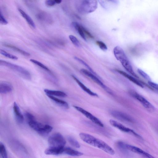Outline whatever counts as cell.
Segmentation results:
<instances>
[{
    "label": "cell",
    "instance_id": "6da1fadb",
    "mask_svg": "<svg viewBox=\"0 0 158 158\" xmlns=\"http://www.w3.org/2000/svg\"><path fill=\"white\" fill-rule=\"evenodd\" d=\"M79 136L83 141L89 145L101 149L111 155L115 154L114 150L110 146L103 141L93 135L86 133H81Z\"/></svg>",
    "mask_w": 158,
    "mask_h": 158
},
{
    "label": "cell",
    "instance_id": "7a4b0ae2",
    "mask_svg": "<svg viewBox=\"0 0 158 158\" xmlns=\"http://www.w3.org/2000/svg\"><path fill=\"white\" fill-rule=\"evenodd\" d=\"M78 11L81 14H86L94 12L98 7V2L96 0L78 1L76 4Z\"/></svg>",
    "mask_w": 158,
    "mask_h": 158
},
{
    "label": "cell",
    "instance_id": "3957f363",
    "mask_svg": "<svg viewBox=\"0 0 158 158\" xmlns=\"http://www.w3.org/2000/svg\"><path fill=\"white\" fill-rule=\"evenodd\" d=\"M115 56L128 72L134 77H138L124 51H118L115 53Z\"/></svg>",
    "mask_w": 158,
    "mask_h": 158
},
{
    "label": "cell",
    "instance_id": "277c9868",
    "mask_svg": "<svg viewBox=\"0 0 158 158\" xmlns=\"http://www.w3.org/2000/svg\"><path fill=\"white\" fill-rule=\"evenodd\" d=\"M0 65L8 67L18 73L27 79L30 80L31 79L30 73L27 69L21 66L1 60H0Z\"/></svg>",
    "mask_w": 158,
    "mask_h": 158
},
{
    "label": "cell",
    "instance_id": "5b68a950",
    "mask_svg": "<svg viewBox=\"0 0 158 158\" xmlns=\"http://www.w3.org/2000/svg\"><path fill=\"white\" fill-rule=\"evenodd\" d=\"M49 147L63 148L66 144V140L63 136L59 133L54 134L49 137L48 140Z\"/></svg>",
    "mask_w": 158,
    "mask_h": 158
},
{
    "label": "cell",
    "instance_id": "8992f818",
    "mask_svg": "<svg viewBox=\"0 0 158 158\" xmlns=\"http://www.w3.org/2000/svg\"><path fill=\"white\" fill-rule=\"evenodd\" d=\"M29 126L41 134H47L51 132L52 129V127L48 124L44 125L35 120L28 122Z\"/></svg>",
    "mask_w": 158,
    "mask_h": 158
},
{
    "label": "cell",
    "instance_id": "52a82bcc",
    "mask_svg": "<svg viewBox=\"0 0 158 158\" xmlns=\"http://www.w3.org/2000/svg\"><path fill=\"white\" fill-rule=\"evenodd\" d=\"M118 144L120 148L136 153L141 155L144 158H155L151 155L136 147L129 145L122 142H118Z\"/></svg>",
    "mask_w": 158,
    "mask_h": 158
},
{
    "label": "cell",
    "instance_id": "ba28073f",
    "mask_svg": "<svg viewBox=\"0 0 158 158\" xmlns=\"http://www.w3.org/2000/svg\"><path fill=\"white\" fill-rule=\"evenodd\" d=\"M129 93L133 98L139 101L147 110L151 111L155 110V107L153 105L139 93L133 90L130 91Z\"/></svg>",
    "mask_w": 158,
    "mask_h": 158
},
{
    "label": "cell",
    "instance_id": "9c48e42d",
    "mask_svg": "<svg viewBox=\"0 0 158 158\" xmlns=\"http://www.w3.org/2000/svg\"><path fill=\"white\" fill-rule=\"evenodd\" d=\"M80 72L82 74L89 78L94 82L98 85L104 89L108 93L111 94L112 92L110 89L105 85L100 80L98 77L91 72L89 70L84 69L80 70Z\"/></svg>",
    "mask_w": 158,
    "mask_h": 158
},
{
    "label": "cell",
    "instance_id": "30bf717a",
    "mask_svg": "<svg viewBox=\"0 0 158 158\" xmlns=\"http://www.w3.org/2000/svg\"><path fill=\"white\" fill-rule=\"evenodd\" d=\"M73 107L77 110L83 114L85 116L96 125L102 127H104L103 124L100 120L96 117L94 116L90 112L80 107L75 106H73Z\"/></svg>",
    "mask_w": 158,
    "mask_h": 158
},
{
    "label": "cell",
    "instance_id": "8fae6325",
    "mask_svg": "<svg viewBox=\"0 0 158 158\" xmlns=\"http://www.w3.org/2000/svg\"><path fill=\"white\" fill-rule=\"evenodd\" d=\"M109 122L112 126L118 128L120 131L124 132L131 133L139 139H142V137L135 132L134 131L126 127L121 123L112 119L110 120Z\"/></svg>",
    "mask_w": 158,
    "mask_h": 158
},
{
    "label": "cell",
    "instance_id": "7c38bea8",
    "mask_svg": "<svg viewBox=\"0 0 158 158\" xmlns=\"http://www.w3.org/2000/svg\"><path fill=\"white\" fill-rule=\"evenodd\" d=\"M36 18L40 21L45 23L51 24L53 22V19L51 15L48 13L40 11L36 15Z\"/></svg>",
    "mask_w": 158,
    "mask_h": 158
},
{
    "label": "cell",
    "instance_id": "4fadbf2b",
    "mask_svg": "<svg viewBox=\"0 0 158 158\" xmlns=\"http://www.w3.org/2000/svg\"><path fill=\"white\" fill-rule=\"evenodd\" d=\"M112 116L119 120L126 122H131V119L127 114L118 110H112L110 112Z\"/></svg>",
    "mask_w": 158,
    "mask_h": 158
},
{
    "label": "cell",
    "instance_id": "5bb4252c",
    "mask_svg": "<svg viewBox=\"0 0 158 158\" xmlns=\"http://www.w3.org/2000/svg\"><path fill=\"white\" fill-rule=\"evenodd\" d=\"M116 71L137 85L142 88L144 87L143 85L140 81L131 75L121 70L116 69Z\"/></svg>",
    "mask_w": 158,
    "mask_h": 158
},
{
    "label": "cell",
    "instance_id": "9a60e30c",
    "mask_svg": "<svg viewBox=\"0 0 158 158\" xmlns=\"http://www.w3.org/2000/svg\"><path fill=\"white\" fill-rule=\"evenodd\" d=\"M13 110L16 121L19 123H23L24 117L16 103L15 102L13 104Z\"/></svg>",
    "mask_w": 158,
    "mask_h": 158
},
{
    "label": "cell",
    "instance_id": "2e32d148",
    "mask_svg": "<svg viewBox=\"0 0 158 158\" xmlns=\"http://www.w3.org/2000/svg\"><path fill=\"white\" fill-rule=\"evenodd\" d=\"M72 77L78 85L84 91L86 92L89 95L94 97H98V95L96 93L92 92L90 89L86 87L83 83H82L77 77L75 76L72 75Z\"/></svg>",
    "mask_w": 158,
    "mask_h": 158
},
{
    "label": "cell",
    "instance_id": "e0dca14e",
    "mask_svg": "<svg viewBox=\"0 0 158 158\" xmlns=\"http://www.w3.org/2000/svg\"><path fill=\"white\" fill-rule=\"evenodd\" d=\"M12 90L11 85L6 82H2L0 84V93L2 94H6L10 93Z\"/></svg>",
    "mask_w": 158,
    "mask_h": 158
},
{
    "label": "cell",
    "instance_id": "ac0fdd59",
    "mask_svg": "<svg viewBox=\"0 0 158 158\" xmlns=\"http://www.w3.org/2000/svg\"><path fill=\"white\" fill-rule=\"evenodd\" d=\"M49 147L45 151V153L47 155H58L63 154V148Z\"/></svg>",
    "mask_w": 158,
    "mask_h": 158
},
{
    "label": "cell",
    "instance_id": "d6986e66",
    "mask_svg": "<svg viewBox=\"0 0 158 158\" xmlns=\"http://www.w3.org/2000/svg\"><path fill=\"white\" fill-rule=\"evenodd\" d=\"M18 10L22 16L25 19L28 24L33 28H35V25L31 18L25 12L21 9L19 8Z\"/></svg>",
    "mask_w": 158,
    "mask_h": 158
},
{
    "label": "cell",
    "instance_id": "ffe728a7",
    "mask_svg": "<svg viewBox=\"0 0 158 158\" xmlns=\"http://www.w3.org/2000/svg\"><path fill=\"white\" fill-rule=\"evenodd\" d=\"M72 156H80L83 155V153L75 150L72 148L68 147H64V148L63 154Z\"/></svg>",
    "mask_w": 158,
    "mask_h": 158
},
{
    "label": "cell",
    "instance_id": "44dd1931",
    "mask_svg": "<svg viewBox=\"0 0 158 158\" xmlns=\"http://www.w3.org/2000/svg\"><path fill=\"white\" fill-rule=\"evenodd\" d=\"M3 45L4 46L11 48L24 56H27L30 55V54L29 53L15 46L6 43H4Z\"/></svg>",
    "mask_w": 158,
    "mask_h": 158
},
{
    "label": "cell",
    "instance_id": "7402d4cb",
    "mask_svg": "<svg viewBox=\"0 0 158 158\" xmlns=\"http://www.w3.org/2000/svg\"><path fill=\"white\" fill-rule=\"evenodd\" d=\"M44 92L47 95L55 96L61 97H65L67 96V94L64 92L60 91L51 90L45 89Z\"/></svg>",
    "mask_w": 158,
    "mask_h": 158
},
{
    "label": "cell",
    "instance_id": "603a6c76",
    "mask_svg": "<svg viewBox=\"0 0 158 158\" xmlns=\"http://www.w3.org/2000/svg\"><path fill=\"white\" fill-rule=\"evenodd\" d=\"M72 26L78 32V33L81 37L85 41H86L85 34L84 32L82 27L78 23L76 22H73L72 23Z\"/></svg>",
    "mask_w": 158,
    "mask_h": 158
},
{
    "label": "cell",
    "instance_id": "cb8c5ba5",
    "mask_svg": "<svg viewBox=\"0 0 158 158\" xmlns=\"http://www.w3.org/2000/svg\"><path fill=\"white\" fill-rule=\"evenodd\" d=\"M47 95L50 99L52 100L59 106L66 109H68L69 108L68 104L65 101L58 98L52 96Z\"/></svg>",
    "mask_w": 158,
    "mask_h": 158
},
{
    "label": "cell",
    "instance_id": "d4e9b609",
    "mask_svg": "<svg viewBox=\"0 0 158 158\" xmlns=\"http://www.w3.org/2000/svg\"><path fill=\"white\" fill-rule=\"evenodd\" d=\"M30 61L47 71L50 73L51 72L50 70L47 66L38 60L33 59H31Z\"/></svg>",
    "mask_w": 158,
    "mask_h": 158
},
{
    "label": "cell",
    "instance_id": "484cf974",
    "mask_svg": "<svg viewBox=\"0 0 158 158\" xmlns=\"http://www.w3.org/2000/svg\"><path fill=\"white\" fill-rule=\"evenodd\" d=\"M74 59L77 61H78L80 63L82 64L85 66L91 72L96 75L98 77H99L93 71L92 68L85 61L83 60L80 59L77 56H75L74 57Z\"/></svg>",
    "mask_w": 158,
    "mask_h": 158
},
{
    "label": "cell",
    "instance_id": "4316f807",
    "mask_svg": "<svg viewBox=\"0 0 158 158\" xmlns=\"http://www.w3.org/2000/svg\"><path fill=\"white\" fill-rule=\"evenodd\" d=\"M0 54L3 56L10 59L14 60H17L18 59L17 56L3 50L0 49Z\"/></svg>",
    "mask_w": 158,
    "mask_h": 158
},
{
    "label": "cell",
    "instance_id": "83f0119b",
    "mask_svg": "<svg viewBox=\"0 0 158 158\" xmlns=\"http://www.w3.org/2000/svg\"><path fill=\"white\" fill-rule=\"evenodd\" d=\"M68 140L69 143L73 146L77 148H79L80 145L79 143L75 139L71 137H68Z\"/></svg>",
    "mask_w": 158,
    "mask_h": 158
},
{
    "label": "cell",
    "instance_id": "f1b7e54d",
    "mask_svg": "<svg viewBox=\"0 0 158 158\" xmlns=\"http://www.w3.org/2000/svg\"><path fill=\"white\" fill-rule=\"evenodd\" d=\"M0 152L2 158H8L7 151L4 145L2 143H0Z\"/></svg>",
    "mask_w": 158,
    "mask_h": 158
},
{
    "label": "cell",
    "instance_id": "f546056e",
    "mask_svg": "<svg viewBox=\"0 0 158 158\" xmlns=\"http://www.w3.org/2000/svg\"><path fill=\"white\" fill-rule=\"evenodd\" d=\"M69 38L73 44L76 47H80V44L77 38L74 36L70 35L69 36Z\"/></svg>",
    "mask_w": 158,
    "mask_h": 158
},
{
    "label": "cell",
    "instance_id": "4dcf8cb0",
    "mask_svg": "<svg viewBox=\"0 0 158 158\" xmlns=\"http://www.w3.org/2000/svg\"><path fill=\"white\" fill-rule=\"evenodd\" d=\"M137 71L138 73L143 78L148 81H151V78L149 76L143 71L140 69H138Z\"/></svg>",
    "mask_w": 158,
    "mask_h": 158
},
{
    "label": "cell",
    "instance_id": "1f68e13d",
    "mask_svg": "<svg viewBox=\"0 0 158 158\" xmlns=\"http://www.w3.org/2000/svg\"><path fill=\"white\" fill-rule=\"evenodd\" d=\"M96 43L102 50L104 51H106L107 50V47L103 42L98 40L96 41Z\"/></svg>",
    "mask_w": 158,
    "mask_h": 158
},
{
    "label": "cell",
    "instance_id": "d6a6232c",
    "mask_svg": "<svg viewBox=\"0 0 158 158\" xmlns=\"http://www.w3.org/2000/svg\"><path fill=\"white\" fill-rule=\"evenodd\" d=\"M25 115L26 118L28 120V122L35 120L34 116L28 112L25 113Z\"/></svg>",
    "mask_w": 158,
    "mask_h": 158
},
{
    "label": "cell",
    "instance_id": "836d02e7",
    "mask_svg": "<svg viewBox=\"0 0 158 158\" xmlns=\"http://www.w3.org/2000/svg\"><path fill=\"white\" fill-rule=\"evenodd\" d=\"M0 22L1 24L6 25L8 23V21L5 18L2 13L1 11L0 13Z\"/></svg>",
    "mask_w": 158,
    "mask_h": 158
},
{
    "label": "cell",
    "instance_id": "e575fe53",
    "mask_svg": "<svg viewBox=\"0 0 158 158\" xmlns=\"http://www.w3.org/2000/svg\"><path fill=\"white\" fill-rule=\"evenodd\" d=\"M148 83L151 87L158 90V84L154 82L151 81H148Z\"/></svg>",
    "mask_w": 158,
    "mask_h": 158
},
{
    "label": "cell",
    "instance_id": "d590c367",
    "mask_svg": "<svg viewBox=\"0 0 158 158\" xmlns=\"http://www.w3.org/2000/svg\"><path fill=\"white\" fill-rule=\"evenodd\" d=\"M46 5L48 6H54L56 4L55 0H47L45 2Z\"/></svg>",
    "mask_w": 158,
    "mask_h": 158
},
{
    "label": "cell",
    "instance_id": "8d00e7d4",
    "mask_svg": "<svg viewBox=\"0 0 158 158\" xmlns=\"http://www.w3.org/2000/svg\"><path fill=\"white\" fill-rule=\"evenodd\" d=\"M84 32L85 34L88 36L89 38H93V36L91 34V33L87 30H86L84 27H82Z\"/></svg>",
    "mask_w": 158,
    "mask_h": 158
},
{
    "label": "cell",
    "instance_id": "74e56055",
    "mask_svg": "<svg viewBox=\"0 0 158 158\" xmlns=\"http://www.w3.org/2000/svg\"><path fill=\"white\" fill-rule=\"evenodd\" d=\"M55 1L56 3L57 4H59L62 2V1L61 0H55Z\"/></svg>",
    "mask_w": 158,
    "mask_h": 158
}]
</instances>
